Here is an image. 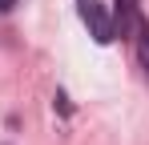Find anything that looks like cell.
Here are the masks:
<instances>
[{
	"label": "cell",
	"instance_id": "1",
	"mask_svg": "<svg viewBox=\"0 0 149 145\" xmlns=\"http://www.w3.org/2000/svg\"><path fill=\"white\" fill-rule=\"evenodd\" d=\"M77 12H81V20H85L89 36L97 45H109L113 40V20H109V12H105L101 0H77Z\"/></svg>",
	"mask_w": 149,
	"mask_h": 145
},
{
	"label": "cell",
	"instance_id": "2",
	"mask_svg": "<svg viewBox=\"0 0 149 145\" xmlns=\"http://www.w3.org/2000/svg\"><path fill=\"white\" fill-rule=\"evenodd\" d=\"M137 16H141V4H137V0H113V12H109V20H113V36H133Z\"/></svg>",
	"mask_w": 149,
	"mask_h": 145
},
{
	"label": "cell",
	"instance_id": "3",
	"mask_svg": "<svg viewBox=\"0 0 149 145\" xmlns=\"http://www.w3.org/2000/svg\"><path fill=\"white\" fill-rule=\"evenodd\" d=\"M133 40H137V61L149 77V20L145 16H137V24H133Z\"/></svg>",
	"mask_w": 149,
	"mask_h": 145
},
{
	"label": "cell",
	"instance_id": "4",
	"mask_svg": "<svg viewBox=\"0 0 149 145\" xmlns=\"http://www.w3.org/2000/svg\"><path fill=\"white\" fill-rule=\"evenodd\" d=\"M16 8V0H0V12H12Z\"/></svg>",
	"mask_w": 149,
	"mask_h": 145
}]
</instances>
